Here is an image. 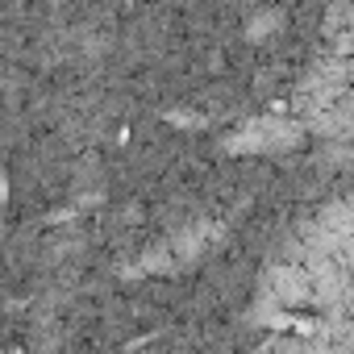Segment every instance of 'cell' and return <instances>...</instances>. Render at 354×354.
Here are the masks:
<instances>
[{"label":"cell","instance_id":"cell-1","mask_svg":"<svg viewBox=\"0 0 354 354\" xmlns=\"http://www.w3.org/2000/svg\"><path fill=\"white\" fill-rule=\"evenodd\" d=\"M263 354H354V234L296 271Z\"/></svg>","mask_w":354,"mask_h":354}]
</instances>
